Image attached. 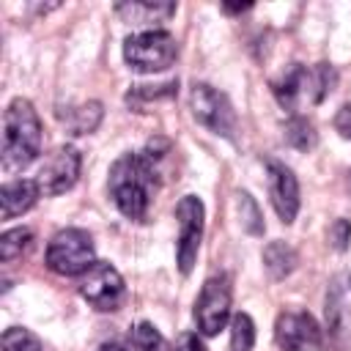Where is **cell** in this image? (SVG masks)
Here are the masks:
<instances>
[{"instance_id": "cell-24", "label": "cell", "mask_w": 351, "mask_h": 351, "mask_svg": "<svg viewBox=\"0 0 351 351\" xmlns=\"http://www.w3.org/2000/svg\"><path fill=\"white\" fill-rule=\"evenodd\" d=\"M340 315H343V299H340V291L332 288L326 293V324H329V329L335 335L340 332Z\"/></svg>"}, {"instance_id": "cell-1", "label": "cell", "mask_w": 351, "mask_h": 351, "mask_svg": "<svg viewBox=\"0 0 351 351\" xmlns=\"http://www.w3.org/2000/svg\"><path fill=\"white\" fill-rule=\"evenodd\" d=\"M156 162L148 154H123L110 167V197L126 219H143L156 189Z\"/></svg>"}, {"instance_id": "cell-9", "label": "cell", "mask_w": 351, "mask_h": 351, "mask_svg": "<svg viewBox=\"0 0 351 351\" xmlns=\"http://www.w3.org/2000/svg\"><path fill=\"white\" fill-rule=\"evenodd\" d=\"M80 293L82 299L99 310V313H112L123 304V296H126V285H123V277L118 274V269L112 263H104V261H96L82 282H80Z\"/></svg>"}, {"instance_id": "cell-23", "label": "cell", "mask_w": 351, "mask_h": 351, "mask_svg": "<svg viewBox=\"0 0 351 351\" xmlns=\"http://www.w3.org/2000/svg\"><path fill=\"white\" fill-rule=\"evenodd\" d=\"M3 351H44V346L30 329L11 326L3 332Z\"/></svg>"}, {"instance_id": "cell-3", "label": "cell", "mask_w": 351, "mask_h": 351, "mask_svg": "<svg viewBox=\"0 0 351 351\" xmlns=\"http://www.w3.org/2000/svg\"><path fill=\"white\" fill-rule=\"evenodd\" d=\"M337 85V71L329 63H315V66H304V63H291L274 82V99L280 101L282 110L296 112L304 101L310 104H321L332 88Z\"/></svg>"}, {"instance_id": "cell-28", "label": "cell", "mask_w": 351, "mask_h": 351, "mask_svg": "<svg viewBox=\"0 0 351 351\" xmlns=\"http://www.w3.org/2000/svg\"><path fill=\"white\" fill-rule=\"evenodd\" d=\"M99 351H129V346H123V343H118V340H110V343H101Z\"/></svg>"}, {"instance_id": "cell-18", "label": "cell", "mask_w": 351, "mask_h": 351, "mask_svg": "<svg viewBox=\"0 0 351 351\" xmlns=\"http://www.w3.org/2000/svg\"><path fill=\"white\" fill-rule=\"evenodd\" d=\"M129 351H170L167 340L159 335V329L148 321H140L129 329Z\"/></svg>"}, {"instance_id": "cell-6", "label": "cell", "mask_w": 351, "mask_h": 351, "mask_svg": "<svg viewBox=\"0 0 351 351\" xmlns=\"http://www.w3.org/2000/svg\"><path fill=\"white\" fill-rule=\"evenodd\" d=\"M189 107H192L195 121L203 123L206 129H211L214 134L228 137V140L236 137V112H233V104L217 88H211L206 82H195L192 90H189Z\"/></svg>"}, {"instance_id": "cell-13", "label": "cell", "mask_w": 351, "mask_h": 351, "mask_svg": "<svg viewBox=\"0 0 351 351\" xmlns=\"http://www.w3.org/2000/svg\"><path fill=\"white\" fill-rule=\"evenodd\" d=\"M38 195H41V189H38V181H33V178H16V181L3 184V189H0L3 219H14V217L30 211L36 206Z\"/></svg>"}, {"instance_id": "cell-15", "label": "cell", "mask_w": 351, "mask_h": 351, "mask_svg": "<svg viewBox=\"0 0 351 351\" xmlns=\"http://www.w3.org/2000/svg\"><path fill=\"white\" fill-rule=\"evenodd\" d=\"M263 269L271 280H285L296 269V252L285 241H269L263 250Z\"/></svg>"}, {"instance_id": "cell-12", "label": "cell", "mask_w": 351, "mask_h": 351, "mask_svg": "<svg viewBox=\"0 0 351 351\" xmlns=\"http://www.w3.org/2000/svg\"><path fill=\"white\" fill-rule=\"evenodd\" d=\"M266 178H269V197L282 225H291L299 211V181L293 170L277 159H266Z\"/></svg>"}, {"instance_id": "cell-20", "label": "cell", "mask_w": 351, "mask_h": 351, "mask_svg": "<svg viewBox=\"0 0 351 351\" xmlns=\"http://www.w3.org/2000/svg\"><path fill=\"white\" fill-rule=\"evenodd\" d=\"M33 244V230L30 228H11L0 236V261L3 263H11L16 261L19 255H25Z\"/></svg>"}, {"instance_id": "cell-4", "label": "cell", "mask_w": 351, "mask_h": 351, "mask_svg": "<svg viewBox=\"0 0 351 351\" xmlns=\"http://www.w3.org/2000/svg\"><path fill=\"white\" fill-rule=\"evenodd\" d=\"M44 261L55 274H63V277L85 274L96 263V250H93L90 233L82 230V228L58 230L47 244Z\"/></svg>"}, {"instance_id": "cell-10", "label": "cell", "mask_w": 351, "mask_h": 351, "mask_svg": "<svg viewBox=\"0 0 351 351\" xmlns=\"http://www.w3.org/2000/svg\"><path fill=\"white\" fill-rule=\"evenodd\" d=\"M274 340L282 351H324V332L304 310H285L277 315Z\"/></svg>"}, {"instance_id": "cell-8", "label": "cell", "mask_w": 351, "mask_h": 351, "mask_svg": "<svg viewBox=\"0 0 351 351\" xmlns=\"http://www.w3.org/2000/svg\"><path fill=\"white\" fill-rule=\"evenodd\" d=\"M230 299H233V291H230L228 274H214L203 282V291L195 302V321L203 335L211 337L225 329L230 318Z\"/></svg>"}, {"instance_id": "cell-7", "label": "cell", "mask_w": 351, "mask_h": 351, "mask_svg": "<svg viewBox=\"0 0 351 351\" xmlns=\"http://www.w3.org/2000/svg\"><path fill=\"white\" fill-rule=\"evenodd\" d=\"M176 217H178V241H176V263L181 269V274H189L195 261H197V250L203 241V222H206V208L200 203L197 195H184L176 206Z\"/></svg>"}, {"instance_id": "cell-17", "label": "cell", "mask_w": 351, "mask_h": 351, "mask_svg": "<svg viewBox=\"0 0 351 351\" xmlns=\"http://www.w3.org/2000/svg\"><path fill=\"white\" fill-rule=\"evenodd\" d=\"M282 134H285V143H288L291 148H296V151H313L315 143H318L315 126H313L304 115H291V118L285 121Z\"/></svg>"}, {"instance_id": "cell-25", "label": "cell", "mask_w": 351, "mask_h": 351, "mask_svg": "<svg viewBox=\"0 0 351 351\" xmlns=\"http://www.w3.org/2000/svg\"><path fill=\"white\" fill-rule=\"evenodd\" d=\"M348 241H351V222L348 219H335L329 225V244L343 252L348 247Z\"/></svg>"}, {"instance_id": "cell-2", "label": "cell", "mask_w": 351, "mask_h": 351, "mask_svg": "<svg viewBox=\"0 0 351 351\" xmlns=\"http://www.w3.org/2000/svg\"><path fill=\"white\" fill-rule=\"evenodd\" d=\"M41 151V121L27 99H14L3 112V170H25Z\"/></svg>"}, {"instance_id": "cell-5", "label": "cell", "mask_w": 351, "mask_h": 351, "mask_svg": "<svg viewBox=\"0 0 351 351\" xmlns=\"http://www.w3.org/2000/svg\"><path fill=\"white\" fill-rule=\"evenodd\" d=\"M178 55V44L167 30H143L134 33L123 41V58L129 63V69L143 71V74H154V71H165Z\"/></svg>"}, {"instance_id": "cell-27", "label": "cell", "mask_w": 351, "mask_h": 351, "mask_svg": "<svg viewBox=\"0 0 351 351\" xmlns=\"http://www.w3.org/2000/svg\"><path fill=\"white\" fill-rule=\"evenodd\" d=\"M176 351H206V346L195 332H181L176 340Z\"/></svg>"}, {"instance_id": "cell-19", "label": "cell", "mask_w": 351, "mask_h": 351, "mask_svg": "<svg viewBox=\"0 0 351 351\" xmlns=\"http://www.w3.org/2000/svg\"><path fill=\"white\" fill-rule=\"evenodd\" d=\"M176 88L178 82L170 80V82H159V85H132V90L126 93V104L140 110L145 107L148 101H159V99H173L176 96Z\"/></svg>"}, {"instance_id": "cell-22", "label": "cell", "mask_w": 351, "mask_h": 351, "mask_svg": "<svg viewBox=\"0 0 351 351\" xmlns=\"http://www.w3.org/2000/svg\"><path fill=\"white\" fill-rule=\"evenodd\" d=\"M236 203H239V217H241V228L252 236H261L263 233V217H261V208L255 206V200L250 197V192H239L236 195Z\"/></svg>"}, {"instance_id": "cell-26", "label": "cell", "mask_w": 351, "mask_h": 351, "mask_svg": "<svg viewBox=\"0 0 351 351\" xmlns=\"http://www.w3.org/2000/svg\"><path fill=\"white\" fill-rule=\"evenodd\" d=\"M335 129L340 132V137L351 140V101H346V104L337 110V115H335Z\"/></svg>"}, {"instance_id": "cell-14", "label": "cell", "mask_w": 351, "mask_h": 351, "mask_svg": "<svg viewBox=\"0 0 351 351\" xmlns=\"http://www.w3.org/2000/svg\"><path fill=\"white\" fill-rule=\"evenodd\" d=\"M115 14L129 22V25H159L167 22L176 14V3H162V0H129V3H118Z\"/></svg>"}, {"instance_id": "cell-21", "label": "cell", "mask_w": 351, "mask_h": 351, "mask_svg": "<svg viewBox=\"0 0 351 351\" xmlns=\"http://www.w3.org/2000/svg\"><path fill=\"white\" fill-rule=\"evenodd\" d=\"M255 346V324L247 313L233 315L230 324V351H252Z\"/></svg>"}, {"instance_id": "cell-11", "label": "cell", "mask_w": 351, "mask_h": 351, "mask_svg": "<svg viewBox=\"0 0 351 351\" xmlns=\"http://www.w3.org/2000/svg\"><path fill=\"white\" fill-rule=\"evenodd\" d=\"M80 167H82V156L74 145H60L55 154H49V159L44 162V167L38 170V189L44 195H63L66 189H71L80 178Z\"/></svg>"}, {"instance_id": "cell-29", "label": "cell", "mask_w": 351, "mask_h": 351, "mask_svg": "<svg viewBox=\"0 0 351 351\" xmlns=\"http://www.w3.org/2000/svg\"><path fill=\"white\" fill-rule=\"evenodd\" d=\"M222 8H225L228 14H241V11H247V8H250V3H241V5H230V3H225Z\"/></svg>"}, {"instance_id": "cell-16", "label": "cell", "mask_w": 351, "mask_h": 351, "mask_svg": "<svg viewBox=\"0 0 351 351\" xmlns=\"http://www.w3.org/2000/svg\"><path fill=\"white\" fill-rule=\"evenodd\" d=\"M63 123L69 126L71 134H90L96 132L99 121H101V104L99 101H85L80 107H71L69 112H60Z\"/></svg>"}]
</instances>
